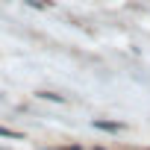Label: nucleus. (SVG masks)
Returning a JSON list of instances; mask_svg holds the SVG:
<instances>
[{
  "label": "nucleus",
  "instance_id": "obj_1",
  "mask_svg": "<svg viewBox=\"0 0 150 150\" xmlns=\"http://www.w3.org/2000/svg\"><path fill=\"white\" fill-rule=\"evenodd\" d=\"M94 127L103 129V132H121V129H124V124H118V121H100V118L94 121Z\"/></svg>",
  "mask_w": 150,
  "mask_h": 150
},
{
  "label": "nucleus",
  "instance_id": "obj_2",
  "mask_svg": "<svg viewBox=\"0 0 150 150\" xmlns=\"http://www.w3.org/2000/svg\"><path fill=\"white\" fill-rule=\"evenodd\" d=\"M38 97H41V100H53V103H65V97L56 94V91H38Z\"/></svg>",
  "mask_w": 150,
  "mask_h": 150
},
{
  "label": "nucleus",
  "instance_id": "obj_3",
  "mask_svg": "<svg viewBox=\"0 0 150 150\" xmlns=\"http://www.w3.org/2000/svg\"><path fill=\"white\" fill-rule=\"evenodd\" d=\"M27 6H33V9H50L53 6V0H24Z\"/></svg>",
  "mask_w": 150,
  "mask_h": 150
},
{
  "label": "nucleus",
  "instance_id": "obj_4",
  "mask_svg": "<svg viewBox=\"0 0 150 150\" xmlns=\"http://www.w3.org/2000/svg\"><path fill=\"white\" fill-rule=\"evenodd\" d=\"M0 138H24V132H18V129H9V127H0Z\"/></svg>",
  "mask_w": 150,
  "mask_h": 150
},
{
  "label": "nucleus",
  "instance_id": "obj_5",
  "mask_svg": "<svg viewBox=\"0 0 150 150\" xmlns=\"http://www.w3.org/2000/svg\"><path fill=\"white\" fill-rule=\"evenodd\" d=\"M53 150H83V147H77V144H74V147H53Z\"/></svg>",
  "mask_w": 150,
  "mask_h": 150
},
{
  "label": "nucleus",
  "instance_id": "obj_6",
  "mask_svg": "<svg viewBox=\"0 0 150 150\" xmlns=\"http://www.w3.org/2000/svg\"><path fill=\"white\" fill-rule=\"evenodd\" d=\"M91 150H103V147H91Z\"/></svg>",
  "mask_w": 150,
  "mask_h": 150
}]
</instances>
